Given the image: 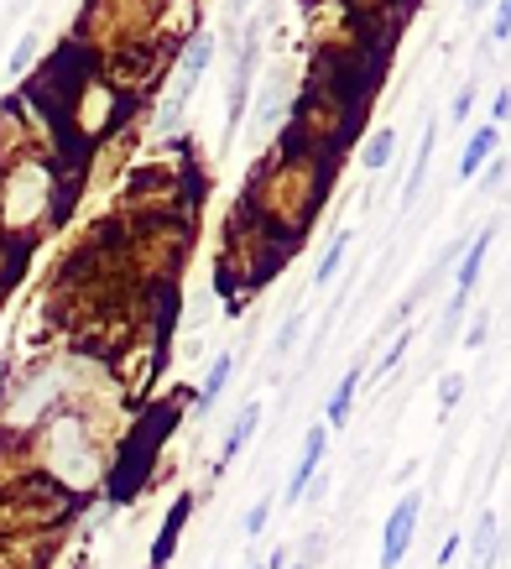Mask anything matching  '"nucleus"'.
Instances as JSON below:
<instances>
[{"instance_id": "1", "label": "nucleus", "mask_w": 511, "mask_h": 569, "mask_svg": "<svg viewBox=\"0 0 511 569\" xmlns=\"http://www.w3.org/2000/svg\"><path fill=\"white\" fill-rule=\"evenodd\" d=\"M37 460H42V476H52V486L73 497V491H89L100 486L104 476V455L100 439H94V423L73 408H52L42 423H37Z\"/></svg>"}, {"instance_id": "2", "label": "nucleus", "mask_w": 511, "mask_h": 569, "mask_svg": "<svg viewBox=\"0 0 511 569\" xmlns=\"http://www.w3.org/2000/svg\"><path fill=\"white\" fill-rule=\"evenodd\" d=\"M52 204H58V173H48V162L37 157H21L0 173V220L32 236L37 220H52Z\"/></svg>"}, {"instance_id": "3", "label": "nucleus", "mask_w": 511, "mask_h": 569, "mask_svg": "<svg viewBox=\"0 0 511 569\" xmlns=\"http://www.w3.org/2000/svg\"><path fill=\"white\" fill-rule=\"evenodd\" d=\"M209 58H214V32H193L183 42V63L172 73L168 100H162V110H157V121H152L157 137H172V131H178L188 100H193V89H199V79H204V69H209Z\"/></svg>"}, {"instance_id": "4", "label": "nucleus", "mask_w": 511, "mask_h": 569, "mask_svg": "<svg viewBox=\"0 0 511 569\" xmlns=\"http://www.w3.org/2000/svg\"><path fill=\"white\" fill-rule=\"evenodd\" d=\"M418 518H423V491H408V497L392 507L387 528H381V559H375V565L402 569V559H408V549H412V533H418Z\"/></svg>"}, {"instance_id": "5", "label": "nucleus", "mask_w": 511, "mask_h": 569, "mask_svg": "<svg viewBox=\"0 0 511 569\" xmlns=\"http://www.w3.org/2000/svg\"><path fill=\"white\" fill-rule=\"evenodd\" d=\"M491 241H495V230L485 224L475 241L460 251V277H454V298H449V309H443V335L460 325L464 319V309H470V293H475V282H480V272H485V251H491Z\"/></svg>"}, {"instance_id": "6", "label": "nucleus", "mask_w": 511, "mask_h": 569, "mask_svg": "<svg viewBox=\"0 0 511 569\" xmlns=\"http://www.w3.org/2000/svg\"><path fill=\"white\" fill-rule=\"evenodd\" d=\"M324 449H329V429L324 423H313L308 429V439H303V449H298V466H292V481H288V501L298 507L303 501V491H308V481L324 470Z\"/></svg>"}, {"instance_id": "7", "label": "nucleus", "mask_w": 511, "mask_h": 569, "mask_svg": "<svg viewBox=\"0 0 511 569\" xmlns=\"http://www.w3.org/2000/svg\"><path fill=\"white\" fill-rule=\"evenodd\" d=\"M288 79H292L288 69H272V73H267V84L255 89V121L251 126L261 131V137L282 121V104H288Z\"/></svg>"}, {"instance_id": "8", "label": "nucleus", "mask_w": 511, "mask_h": 569, "mask_svg": "<svg viewBox=\"0 0 511 569\" xmlns=\"http://www.w3.org/2000/svg\"><path fill=\"white\" fill-rule=\"evenodd\" d=\"M464 549H470V569H491L495 559H501V522H495L491 507L475 518V533H470Z\"/></svg>"}, {"instance_id": "9", "label": "nucleus", "mask_w": 511, "mask_h": 569, "mask_svg": "<svg viewBox=\"0 0 511 569\" xmlns=\"http://www.w3.org/2000/svg\"><path fill=\"white\" fill-rule=\"evenodd\" d=\"M495 147H501V126H475L470 141H464V152H460V178H475L495 157Z\"/></svg>"}, {"instance_id": "10", "label": "nucleus", "mask_w": 511, "mask_h": 569, "mask_svg": "<svg viewBox=\"0 0 511 569\" xmlns=\"http://www.w3.org/2000/svg\"><path fill=\"white\" fill-rule=\"evenodd\" d=\"M251 79H255V32L246 37V48H240V63H236V84H230V126H240L246 104H251Z\"/></svg>"}, {"instance_id": "11", "label": "nucleus", "mask_w": 511, "mask_h": 569, "mask_svg": "<svg viewBox=\"0 0 511 569\" xmlns=\"http://www.w3.org/2000/svg\"><path fill=\"white\" fill-rule=\"evenodd\" d=\"M255 423H261V402H246V408H240L236 418H230V433H224V445H220V466H230V460H236L240 449L251 445V433H255Z\"/></svg>"}, {"instance_id": "12", "label": "nucleus", "mask_w": 511, "mask_h": 569, "mask_svg": "<svg viewBox=\"0 0 511 569\" xmlns=\"http://www.w3.org/2000/svg\"><path fill=\"white\" fill-rule=\"evenodd\" d=\"M433 152H439V126H428V131H423V147H418V162H412L408 189H402V209H412V204H418V193H423V183H428V162H433Z\"/></svg>"}, {"instance_id": "13", "label": "nucleus", "mask_w": 511, "mask_h": 569, "mask_svg": "<svg viewBox=\"0 0 511 569\" xmlns=\"http://www.w3.org/2000/svg\"><path fill=\"white\" fill-rule=\"evenodd\" d=\"M183 522H188V497L172 507L168 522H162V533H157V543H152V569H168V565H172V543H178V533H183Z\"/></svg>"}, {"instance_id": "14", "label": "nucleus", "mask_w": 511, "mask_h": 569, "mask_svg": "<svg viewBox=\"0 0 511 569\" xmlns=\"http://www.w3.org/2000/svg\"><path fill=\"white\" fill-rule=\"evenodd\" d=\"M392 157H397V131L392 126H381V131H371L365 147H360V168H365V173H381Z\"/></svg>"}, {"instance_id": "15", "label": "nucleus", "mask_w": 511, "mask_h": 569, "mask_svg": "<svg viewBox=\"0 0 511 569\" xmlns=\"http://www.w3.org/2000/svg\"><path fill=\"white\" fill-rule=\"evenodd\" d=\"M355 397H360V371H350V377L334 387V397H329L324 429H340V423H350V413H355Z\"/></svg>"}, {"instance_id": "16", "label": "nucleus", "mask_w": 511, "mask_h": 569, "mask_svg": "<svg viewBox=\"0 0 511 569\" xmlns=\"http://www.w3.org/2000/svg\"><path fill=\"white\" fill-rule=\"evenodd\" d=\"M230 377H236V356L224 350V356H214V366H209L204 392H199V413H209V408L220 402V392H224V387H230Z\"/></svg>"}, {"instance_id": "17", "label": "nucleus", "mask_w": 511, "mask_h": 569, "mask_svg": "<svg viewBox=\"0 0 511 569\" xmlns=\"http://www.w3.org/2000/svg\"><path fill=\"white\" fill-rule=\"evenodd\" d=\"M350 230H334V241H329V251L319 257V267H313V288H329L334 277H340V267H344V251H350Z\"/></svg>"}, {"instance_id": "18", "label": "nucleus", "mask_w": 511, "mask_h": 569, "mask_svg": "<svg viewBox=\"0 0 511 569\" xmlns=\"http://www.w3.org/2000/svg\"><path fill=\"white\" fill-rule=\"evenodd\" d=\"M303 319H308L303 309H292L288 319H282V329H277V340H272V361H288V356H292L298 335H303Z\"/></svg>"}, {"instance_id": "19", "label": "nucleus", "mask_w": 511, "mask_h": 569, "mask_svg": "<svg viewBox=\"0 0 511 569\" xmlns=\"http://www.w3.org/2000/svg\"><path fill=\"white\" fill-rule=\"evenodd\" d=\"M507 173H511L507 157H491V162L480 168V193H501V189H507Z\"/></svg>"}, {"instance_id": "20", "label": "nucleus", "mask_w": 511, "mask_h": 569, "mask_svg": "<svg viewBox=\"0 0 511 569\" xmlns=\"http://www.w3.org/2000/svg\"><path fill=\"white\" fill-rule=\"evenodd\" d=\"M460 397H464V377H460V371H449V377L439 381V408L449 413V408H454Z\"/></svg>"}, {"instance_id": "21", "label": "nucleus", "mask_w": 511, "mask_h": 569, "mask_svg": "<svg viewBox=\"0 0 511 569\" xmlns=\"http://www.w3.org/2000/svg\"><path fill=\"white\" fill-rule=\"evenodd\" d=\"M32 58H37V32H27L17 42V52H11V73H27L32 69Z\"/></svg>"}, {"instance_id": "22", "label": "nucleus", "mask_w": 511, "mask_h": 569, "mask_svg": "<svg viewBox=\"0 0 511 569\" xmlns=\"http://www.w3.org/2000/svg\"><path fill=\"white\" fill-rule=\"evenodd\" d=\"M319 559H324V533H308L303 538V553H298V565L319 569Z\"/></svg>"}, {"instance_id": "23", "label": "nucleus", "mask_w": 511, "mask_h": 569, "mask_svg": "<svg viewBox=\"0 0 511 569\" xmlns=\"http://www.w3.org/2000/svg\"><path fill=\"white\" fill-rule=\"evenodd\" d=\"M267 518H272V501H267V497H261V501H255V507H251V512H246V533H261V528H267Z\"/></svg>"}, {"instance_id": "24", "label": "nucleus", "mask_w": 511, "mask_h": 569, "mask_svg": "<svg viewBox=\"0 0 511 569\" xmlns=\"http://www.w3.org/2000/svg\"><path fill=\"white\" fill-rule=\"evenodd\" d=\"M507 37H511V0H501L491 21V42H507Z\"/></svg>"}, {"instance_id": "25", "label": "nucleus", "mask_w": 511, "mask_h": 569, "mask_svg": "<svg viewBox=\"0 0 511 569\" xmlns=\"http://www.w3.org/2000/svg\"><path fill=\"white\" fill-rule=\"evenodd\" d=\"M408 340H412V335H397V340H392V350L381 356V377H392V366H402V356H408Z\"/></svg>"}, {"instance_id": "26", "label": "nucleus", "mask_w": 511, "mask_h": 569, "mask_svg": "<svg viewBox=\"0 0 511 569\" xmlns=\"http://www.w3.org/2000/svg\"><path fill=\"white\" fill-rule=\"evenodd\" d=\"M485 329H491V313H475V319H470V329H464V346H470V350L485 346Z\"/></svg>"}, {"instance_id": "27", "label": "nucleus", "mask_w": 511, "mask_h": 569, "mask_svg": "<svg viewBox=\"0 0 511 569\" xmlns=\"http://www.w3.org/2000/svg\"><path fill=\"white\" fill-rule=\"evenodd\" d=\"M470 104H475V84H464L460 94H454V104H449V121H464V116H470Z\"/></svg>"}, {"instance_id": "28", "label": "nucleus", "mask_w": 511, "mask_h": 569, "mask_svg": "<svg viewBox=\"0 0 511 569\" xmlns=\"http://www.w3.org/2000/svg\"><path fill=\"white\" fill-rule=\"evenodd\" d=\"M491 116H495L491 126H501V121H507V116H511V89H501V94H495V100H491Z\"/></svg>"}, {"instance_id": "29", "label": "nucleus", "mask_w": 511, "mask_h": 569, "mask_svg": "<svg viewBox=\"0 0 511 569\" xmlns=\"http://www.w3.org/2000/svg\"><path fill=\"white\" fill-rule=\"evenodd\" d=\"M460 549H464L460 538H449V543L439 549V569H443V565H454V559H460Z\"/></svg>"}, {"instance_id": "30", "label": "nucleus", "mask_w": 511, "mask_h": 569, "mask_svg": "<svg viewBox=\"0 0 511 569\" xmlns=\"http://www.w3.org/2000/svg\"><path fill=\"white\" fill-rule=\"evenodd\" d=\"M288 569H308V565H298V559H292V565H288Z\"/></svg>"}, {"instance_id": "31", "label": "nucleus", "mask_w": 511, "mask_h": 569, "mask_svg": "<svg viewBox=\"0 0 511 569\" xmlns=\"http://www.w3.org/2000/svg\"><path fill=\"white\" fill-rule=\"evenodd\" d=\"M251 569H267V565H251Z\"/></svg>"}, {"instance_id": "32", "label": "nucleus", "mask_w": 511, "mask_h": 569, "mask_svg": "<svg viewBox=\"0 0 511 569\" xmlns=\"http://www.w3.org/2000/svg\"><path fill=\"white\" fill-rule=\"evenodd\" d=\"M214 569H224V565H214Z\"/></svg>"}]
</instances>
